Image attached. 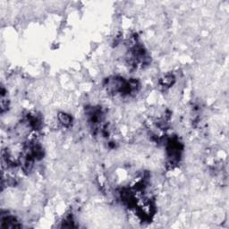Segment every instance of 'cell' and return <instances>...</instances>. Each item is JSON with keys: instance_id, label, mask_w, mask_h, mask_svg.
Here are the masks:
<instances>
[{"instance_id": "obj_1", "label": "cell", "mask_w": 229, "mask_h": 229, "mask_svg": "<svg viewBox=\"0 0 229 229\" xmlns=\"http://www.w3.org/2000/svg\"><path fill=\"white\" fill-rule=\"evenodd\" d=\"M59 120H60V122H61L64 125H65V126L69 125V124H71V122H72L71 116H70L69 114H60V115H59Z\"/></svg>"}]
</instances>
